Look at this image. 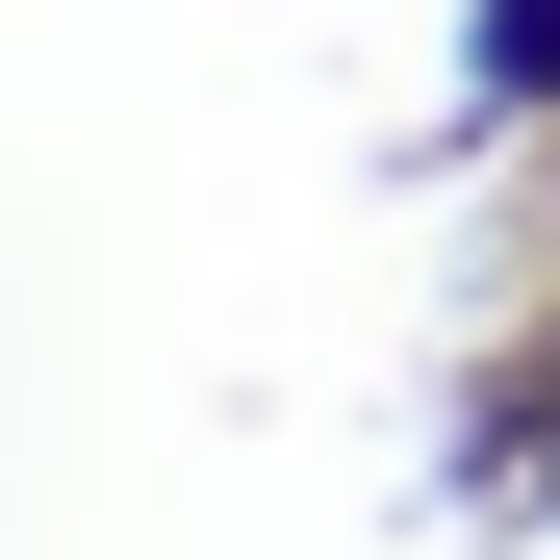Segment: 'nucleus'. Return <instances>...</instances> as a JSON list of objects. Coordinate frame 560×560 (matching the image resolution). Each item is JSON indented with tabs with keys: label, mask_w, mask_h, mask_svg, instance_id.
Here are the masks:
<instances>
[{
	"label": "nucleus",
	"mask_w": 560,
	"mask_h": 560,
	"mask_svg": "<svg viewBox=\"0 0 560 560\" xmlns=\"http://www.w3.org/2000/svg\"><path fill=\"white\" fill-rule=\"evenodd\" d=\"M458 77H485V128H535V103H560V0H485V26H458Z\"/></svg>",
	"instance_id": "1"
}]
</instances>
